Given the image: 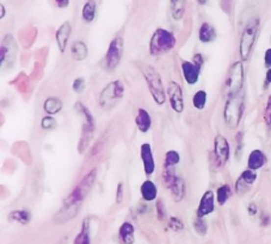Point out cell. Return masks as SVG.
<instances>
[{
    "label": "cell",
    "mask_w": 271,
    "mask_h": 244,
    "mask_svg": "<svg viewBox=\"0 0 271 244\" xmlns=\"http://www.w3.org/2000/svg\"><path fill=\"white\" fill-rule=\"evenodd\" d=\"M96 177H97L96 169H92L91 172L85 175V177H83V180L78 183V186L64 200V205L60 208L59 212L54 216V222L55 223H67V222H70L71 219L74 218L78 215L81 204H83L85 198L89 194L92 186L95 185Z\"/></svg>",
    "instance_id": "6da1fadb"
},
{
    "label": "cell",
    "mask_w": 271,
    "mask_h": 244,
    "mask_svg": "<svg viewBox=\"0 0 271 244\" xmlns=\"http://www.w3.org/2000/svg\"><path fill=\"white\" fill-rule=\"evenodd\" d=\"M245 110V94L243 92L229 97L223 110V119L229 129H237Z\"/></svg>",
    "instance_id": "7a4b0ae2"
},
{
    "label": "cell",
    "mask_w": 271,
    "mask_h": 244,
    "mask_svg": "<svg viewBox=\"0 0 271 244\" xmlns=\"http://www.w3.org/2000/svg\"><path fill=\"white\" fill-rule=\"evenodd\" d=\"M141 72L144 74V78L147 82L153 99L158 105H164L166 100V93L160 74L149 65H141Z\"/></svg>",
    "instance_id": "3957f363"
},
{
    "label": "cell",
    "mask_w": 271,
    "mask_h": 244,
    "mask_svg": "<svg viewBox=\"0 0 271 244\" xmlns=\"http://www.w3.org/2000/svg\"><path fill=\"white\" fill-rule=\"evenodd\" d=\"M177 40L176 36L171 31L165 29H157L150 37L149 41V53L153 56L165 54L171 51L176 45Z\"/></svg>",
    "instance_id": "277c9868"
},
{
    "label": "cell",
    "mask_w": 271,
    "mask_h": 244,
    "mask_svg": "<svg viewBox=\"0 0 271 244\" xmlns=\"http://www.w3.org/2000/svg\"><path fill=\"white\" fill-rule=\"evenodd\" d=\"M244 79H245V76H244L243 62H234V64L229 67L228 73H227V78L226 80H224L223 85V94L226 95L227 98H229L242 92Z\"/></svg>",
    "instance_id": "5b68a950"
},
{
    "label": "cell",
    "mask_w": 271,
    "mask_h": 244,
    "mask_svg": "<svg viewBox=\"0 0 271 244\" xmlns=\"http://www.w3.org/2000/svg\"><path fill=\"white\" fill-rule=\"evenodd\" d=\"M259 29V21L258 18H253L246 24L243 30L242 38H240V45H239V53L243 61L247 60L250 57L251 51H252L254 42L257 40V35H258Z\"/></svg>",
    "instance_id": "8992f818"
},
{
    "label": "cell",
    "mask_w": 271,
    "mask_h": 244,
    "mask_svg": "<svg viewBox=\"0 0 271 244\" xmlns=\"http://www.w3.org/2000/svg\"><path fill=\"white\" fill-rule=\"evenodd\" d=\"M75 111L78 112L79 116L83 118V128H81V137L80 142H79V152L83 153L89 145L91 137L94 135L95 131V119L92 117L91 112L89 109L81 103L75 104Z\"/></svg>",
    "instance_id": "52a82bcc"
},
{
    "label": "cell",
    "mask_w": 271,
    "mask_h": 244,
    "mask_svg": "<svg viewBox=\"0 0 271 244\" xmlns=\"http://www.w3.org/2000/svg\"><path fill=\"white\" fill-rule=\"evenodd\" d=\"M124 93V85L122 81L115 80L104 87L99 95V106L104 110H110L117 100L123 97Z\"/></svg>",
    "instance_id": "ba28073f"
},
{
    "label": "cell",
    "mask_w": 271,
    "mask_h": 244,
    "mask_svg": "<svg viewBox=\"0 0 271 244\" xmlns=\"http://www.w3.org/2000/svg\"><path fill=\"white\" fill-rule=\"evenodd\" d=\"M123 55V40L122 37H115L109 44L105 55V67L109 70H114L121 61Z\"/></svg>",
    "instance_id": "9c48e42d"
},
{
    "label": "cell",
    "mask_w": 271,
    "mask_h": 244,
    "mask_svg": "<svg viewBox=\"0 0 271 244\" xmlns=\"http://www.w3.org/2000/svg\"><path fill=\"white\" fill-rule=\"evenodd\" d=\"M231 154V148L227 138L222 135L215 136L214 138V157L215 163L218 167H223L227 163Z\"/></svg>",
    "instance_id": "30bf717a"
},
{
    "label": "cell",
    "mask_w": 271,
    "mask_h": 244,
    "mask_svg": "<svg viewBox=\"0 0 271 244\" xmlns=\"http://www.w3.org/2000/svg\"><path fill=\"white\" fill-rule=\"evenodd\" d=\"M168 95L172 110L177 113H182L183 110H184V97H183V89L180 85H178L174 81L170 82Z\"/></svg>",
    "instance_id": "8fae6325"
},
{
    "label": "cell",
    "mask_w": 271,
    "mask_h": 244,
    "mask_svg": "<svg viewBox=\"0 0 271 244\" xmlns=\"http://www.w3.org/2000/svg\"><path fill=\"white\" fill-rule=\"evenodd\" d=\"M16 54H17V45H16L15 40L12 36H6L2 41L1 44V64L2 66L13 65L16 60Z\"/></svg>",
    "instance_id": "7c38bea8"
},
{
    "label": "cell",
    "mask_w": 271,
    "mask_h": 244,
    "mask_svg": "<svg viewBox=\"0 0 271 244\" xmlns=\"http://www.w3.org/2000/svg\"><path fill=\"white\" fill-rule=\"evenodd\" d=\"M214 210H215L214 192L213 191L204 192V194L202 196V198H201V201H199V204H198V207H197L196 217L204 218L206 216L214 212Z\"/></svg>",
    "instance_id": "4fadbf2b"
},
{
    "label": "cell",
    "mask_w": 271,
    "mask_h": 244,
    "mask_svg": "<svg viewBox=\"0 0 271 244\" xmlns=\"http://www.w3.org/2000/svg\"><path fill=\"white\" fill-rule=\"evenodd\" d=\"M140 156L142 164H144V171L146 175H152L155 171V162L154 156H153L152 147L149 143L141 144L140 148Z\"/></svg>",
    "instance_id": "5bb4252c"
},
{
    "label": "cell",
    "mask_w": 271,
    "mask_h": 244,
    "mask_svg": "<svg viewBox=\"0 0 271 244\" xmlns=\"http://www.w3.org/2000/svg\"><path fill=\"white\" fill-rule=\"evenodd\" d=\"M199 68L194 64V62L183 61L182 62V72L183 78H184L185 82L190 86L196 85L199 80Z\"/></svg>",
    "instance_id": "9a60e30c"
},
{
    "label": "cell",
    "mask_w": 271,
    "mask_h": 244,
    "mask_svg": "<svg viewBox=\"0 0 271 244\" xmlns=\"http://www.w3.org/2000/svg\"><path fill=\"white\" fill-rule=\"evenodd\" d=\"M71 31H72V27H71V24L68 22H65L60 25L59 29H57L56 34H55V38H56V43L57 46H59V50L61 53H64L66 50V46H67V42L70 40L71 36Z\"/></svg>",
    "instance_id": "2e32d148"
},
{
    "label": "cell",
    "mask_w": 271,
    "mask_h": 244,
    "mask_svg": "<svg viewBox=\"0 0 271 244\" xmlns=\"http://www.w3.org/2000/svg\"><path fill=\"white\" fill-rule=\"evenodd\" d=\"M257 180V172L251 171V169H245L242 173V175L238 179L237 183H235V190H237L238 193H242L243 191H245V188L247 186L253 185Z\"/></svg>",
    "instance_id": "e0dca14e"
},
{
    "label": "cell",
    "mask_w": 271,
    "mask_h": 244,
    "mask_svg": "<svg viewBox=\"0 0 271 244\" xmlns=\"http://www.w3.org/2000/svg\"><path fill=\"white\" fill-rule=\"evenodd\" d=\"M267 163V156L259 149H254L250 153L247 158V168L251 171H258Z\"/></svg>",
    "instance_id": "ac0fdd59"
},
{
    "label": "cell",
    "mask_w": 271,
    "mask_h": 244,
    "mask_svg": "<svg viewBox=\"0 0 271 244\" xmlns=\"http://www.w3.org/2000/svg\"><path fill=\"white\" fill-rule=\"evenodd\" d=\"M119 238L122 244H133L135 242V227L129 222H124L119 229Z\"/></svg>",
    "instance_id": "d6986e66"
},
{
    "label": "cell",
    "mask_w": 271,
    "mask_h": 244,
    "mask_svg": "<svg viewBox=\"0 0 271 244\" xmlns=\"http://www.w3.org/2000/svg\"><path fill=\"white\" fill-rule=\"evenodd\" d=\"M135 124L139 131L142 133H148L150 127H152V118H150L148 111L145 109H139L138 114L135 117Z\"/></svg>",
    "instance_id": "ffe728a7"
},
{
    "label": "cell",
    "mask_w": 271,
    "mask_h": 244,
    "mask_svg": "<svg viewBox=\"0 0 271 244\" xmlns=\"http://www.w3.org/2000/svg\"><path fill=\"white\" fill-rule=\"evenodd\" d=\"M140 193L145 201H153L158 196L157 186L152 180H145L140 187Z\"/></svg>",
    "instance_id": "44dd1931"
},
{
    "label": "cell",
    "mask_w": 271,
    "mask_h": 244,
    "mask_svg": "<svg viewBox=\"0 0 271 244\" xmlns=\"http://www.w3.org/2000/svg\"><path fill=\"white\" fill-rule=\"evenodd\" d=\"M171 190V196L176 202L182 201L185 197V181L182 177H177L174 182L170 187Z\"/></svg>",
    "instance_id": "7402d4cb"
},
{
    "label": "cell",
    "mask_w": 271,
    "mask_h": 244,
    "mask_svg": "<svg viewBox=\"0 0 271 244\" xmlns=\"http://www.w3.org/2000/svg\"><path fill=\"white\" fill-rule=\"evenodd\" d=\"M71 55H72V57L75 61H84L87 57V55H89L87 45L84 42H81V41H75L72 46H71Z\"/></svg>",
    "instance_id": "603a6c76"
},
{
    "label": "cell",
    "mask_w": 271,
    "mask_h": 244,
    "mask_svg": "<svg viewBox=\"0 0 271 244\" xmlns=\"http://www.w3.org/2000/svg\"><path fill=\"white\" fill-rule=\"evenodd\" d=\"M198 38L202 43H210L216 38L215 29L209 23H203L199 27Z\"/></svg>",
    "instance_id": "cb8c5ba5"
},
{
    "label": "cell",
    "mask_w": 271,
    "mask_h": 244,
    "mask_svg": "<svg viewBox=\"0 0 271 244\" xmlns=\"http://www.w3.org/2000/svg\"><path fill=\"white\" fill-rule=\"evenodd\" d=\"M170 6H171V15L174 21H180L185 13L187 0H170Z\"/></svg>",
    "instance_id": "d4e9b609"
},
{
    "label": "cell",
    "mask_w": 271,
    "mask_h": 244,
    "mask_svg": "<svg viewBox=\"0 0 271 244\" xmlns=\"http://www.w3.org/2000/svg\"><path fill=\"white\" fill-rule=\"evenodd\" d=\"M62 109V101L59 98L50 97L43 103V110L48 116H54V114L59 113Z\"/></svg>",
    "instance_id": "484cf974"
},
{
    "label": "cell",
    "mask_w": 271,
    "mask_h": 244,
    "mask_svg": "<svg viewBox=\"0 0 271 244\" xmlns=\"http://www.w3.org/2000/svg\"><path fill=\"white\" fill-rule=\"evenodd\" d=\"M9 219L12 222L23 224V225H26L31 221V213L28 210H25V208H23V210H15L9 215Z\"/></svg>",
    "instance_id": "4316f807"
},
{
    "label": "cell",
    "mask_w": 271,
    "mask_h": 244,
    "mask_svg": "<svg viewBox=\"0 0 271 244\" xmlns=\"http://www.w3.org/2000/svg\"><path fill=\"white\" fill-rule=\"evenodd\" d=\"M73 244H91V238H90V221L85 219L81 225V230L76 235Z\"/></svg>",
    "instance_id": "83f0119b"
},
{
    "label": "cell",
    "mask_w": 271,
    "mask_h": 244,
    "mask_svg": "<svg viewBox=\"0 0 271 244\" xmlns=\"http://www.w3.org/2000/svg\"><path fill=\"white\" fill-rule=\"evenodd\" d=\"M96 11H97V4H96L95 0H87L86 4L83 7V19L87 23H91L95 21L96 18Z\"/></svg>",
    "instance_id": "f1b7e54d"
},
{
    "label": "cell",
    "mask_w": 271,
    "mask_h": 244,
    "mask_svg": "<svg viewBox=\"0 0 271 244\" xmlns=\"http://www.w3.org/2000/svg\"><path fill=\"white\" fill-rule=\"evenodd\" d=\"M232 196V188L229 185H222L220 186V187L218 188V191H216V200H218V204L219 205H222L226 204L227 201H228V199L231 198Z\"/></svg>",
    "instance_id": "f546056e"
},
{
    "label": "cell",
    "mask_w": 271,
    "mask_h": 244,
    "mask_svg": "<svg viewBox=\"0 0 271 244\" xmlns=\"http://www.w3.org/2000/svg\"><path fill=\"white\" fill-rule=\"evenodd\" d=\"M177 179L176 172H174L173 167H164V172H163V182L165 185V187H168L170 190V187L172 186V183L174 182V180Z\"/></svg>",
    "instance_id": "4dcf8cb0"
},
{
    "label": "cell",
    "mask_w": 271,
    "mask_h": 244,
    "mask_svg": "<svg viewBox=\"0 0 271 244\" xmlns=\"http://www.w3.org/2000/svg\"><path fill=\"white\" fill-rule=\"evenodd\" d=\"M193 104H194V108H195L196 110H203L204 108H206V104H207V92L206 90H203V89L197 90L195 94H194Z\"/></svg>",
    "instance_id": "1f68e13d"
},
{
    "label": "cell",
    "mask_w": 271,
    "mask_h": 244,
    "mask_svg": "<svg viewBox=\"0 0 271 244\" xmlns=\"http://www.w3.org/2000/svg\"><path fill=\"white\" fill-rule=\"evenodd\" d=\"M180 162V155L176 150H169L165 154V166L168 167H176Z\"/></svg>",
    "instance_id": "d6a6232c"
},
{
    "label": "cell",
    "mask_w": 271,
    "mask_h": 244,
    "mask_svg": "<svg viewBox=\"0 0 271 244\" xmlns=\"http://www.w3.org/2000/svg\"><path fill=\"white\" fill-rule=\"evenodd\" d=\"M194 229H195V231L198 235L204 236L207 234L208 231V225H207V222L204 221L203 218H199L196 217L195 221H194Z\"/></svg>",
    "instance_id": "836d02e7"
},
{
    "label": "cell",
    "mask_w": 271,
    "mask_h": 244,
    "mask_svg": "<svg viewBox=\"0 0 271 244\" xmlns=\"http://www.w3.org/2000/svg\"><path fill=\"white\" fill-rule=\"evenodd\" d=\"M169 227L171 230H173V231L179 232L184 229V224H183V222L178 217H171L169 221Z\"/></svg>",
    "instance_id": "e575fe53"
},
{
    "label": "cell",
    "mask_w": 271,
    "mask_h": 244,
    "mask_svg": "<svg viewBox=\"0 0 271 244\" xmlns=\"http://www.w3.org/2000/svg\"><path fill=\"white\" fill-rule=\"evenodd\" d=\"M41 127L45 130H53L56 127V122L51 116H46L41 120Z\"/></svg>",
    "instance_id": "d590c367"
},
{
    "label": "cell",
    "mask_w": 271,
    "mask_h": 244,
    "mask_svg": "<svg viewBox=\"0 0 271 244\" xmlns=\"http://www.w3.org/2000/svg\"><path fill=\"white\" fill-rule=\"evenodd\" d=\"M157 217L159 221H164L166 217V210H165V205H164L163 200H158L157 201Z\"/></svg>",
    "instance_id": "8d00e7d4"
},
{
    "label": "cell",
    "mask_w": 271,
    "mask_h": 244,
    "mask_svg": "<svg viewBox=\"0 0 271 244\" xmlns=\"http://www.w3.org/2000/svg\"><path fill=\"white\" fill-rule=\"evenodd\" d=\"M264 122L268 127L271 128V94L268 99L267 106H265V111H264Z\"/></svg>",
    "instance_id": "74e56055"
},
{
    "label": "cell",
    "mask_w": 271,
    "mask_h": 244,
    "mask_svg": "<svg viewBox=\"0 0 271 244\" xmlns=\"http://www.w3.org/2000/svg\"><path fill=\"white\" fill-rule=\"evenodd\" d=\"M85 87V80L83 78H78L75 79L74 82H73V89L75 90V92H81V90L84 89Z\"/></svg>",
    "instance_id": "f35d334b"
},
{
    "label": "cell",
    "mask_w": 271,
    "mask_h": 244,
    "mask_svg": "<svg viewBox=\"0 0 271 244\" xmlns=\"http://www.w3.org/2000/svg\"><path fill=\"white\" fill-rule=\"evenodd\" d=\"M123 193H124V191H123V183L120 182L119 185H117V192H116V202H117V204L122 202Z\"/></svg>",
    "instance_id": "ab89813d"
},
{
    "label": "cell",
    "mask_w": 271,
    "mask_h": 244,
    "mask_svg": "<svg viewBox=\"0 0 271 244\" xmlns=\"http://www.w3.org/2000/svg\"><path fill=\"white\" fill-rule=\"evenodd\" d=\"M264 65L265 67L271 68V48L268 49L264 54Z\"/></svg>",
    "instance_id": "60d3db41"
},
{
    "label": "cell",
    "mask_w": 271,
    "mask_h": 244,
    "mask_svg": "<svg viewBox=\"0 0 271 244\" xmlns=\"http://www.w3.org/2000/svg\"><path fill=\"white\" fill-rule=\"evenodd\" d=\"M203 62H204L203 56H202L201 54H196L195 56H194V64H195L197 66V67L199 68V69H201V67H202V65H203Z\"/></svg>",
    "instance_id": "b9f144b4"
},
{
    "label": "cell",
    "mask_w": 271,
    "mask_h": 244,
    "mask_svg": "<svg viewBox=\"0 0 271 244\" xmlns=\"http://www.w3.org/2000/svg\"><path fill=\"white\" fill-rule=\"evenodd\" d=\"M54 2H55L56 6L60 7V9H65L70 4V0H54Z\"/></svg>",
    "instance_id": "7bdbcfd3"
},
{
    "label": "cell",
    "mask_w": 271,
    "mask_h": 244,
    "mask_svg": "<svg viewBox=\"0 0 271 244\" xmlns=\"http://www.w3.org/2000/svg\"><path fill=\"white\" fill-rule=\"evenodd\" d=\"M248 213H250V216H256L257 212H258V210H257V205L256 204H250L247 207Z\"/></svg>",
    "instance_id": "ee69618b"
},
{
    "label": "cell",
    "mask_w": 271,
    "mask_h": 244,
    "mask_svg": "<svg viewBox=\"0 0 271 244\" xmlns=\"http://www.w3.org/2000/svg\"><path fill=\"white\" fill-rule=\"evenodd\" d=\"M265 80H267V84H271V68H269L265 74Z\"/></svg>",
    "instance_id": "f6af8a7d"
},
{
    "label": "cell",
    "mask_w": 271,
    "mask_h": 244,
    "mask_svg": "<svg viewBox=\"0 0 271 244\" xmlns=\"http://www.w3.org/2000/svg\"><path fill=\"white\" fill-rule=\"evenodd\" d=\"M4 16H5V7L4 5H1V18H4Z\"/></svg>",
    "instance_id": "bcb514c9"
},
{
    "label": "cell",
    "mask_w": 271,
    "mask_h": 244,
    "mask_svg": "<svg viewBox=\"0 0 271 244\" xmlns=\"http://www.w3.org/2000/svg\"><path fill=\"white\" fill-rule=\"evenodd\" d=\"M197 1H198V4L204 5V4H206V2L208 1V0H197Z\"/></svg>",
    "instance_id": "7dc6e473"
}]
</instances>
